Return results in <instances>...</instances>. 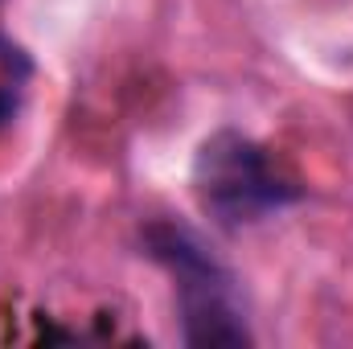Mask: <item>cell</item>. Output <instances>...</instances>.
<instances>
[{
  "instance_id": "cell-3",
  "label": "cell",
  "mask_w": 353,
  "mask_h": 349,
  "mask_svg": "<svg viewBox=\"0 0 353 349\" xmlns=\"http://www.w3.org/2000/svg\"><path fill=\"white\" fill-rule=\"evenodd\" d=\"M8 111H12V99H8V94H0V119H8Z\"/></svg>"
},
{
  "instance_id": "cell-2",
  "label": "cell",
  "mask_w": 353,
  "mask_h": 349,
  "mask_svg": "<svg viewBox=\"0 0 353 349\" xmlns=\"http://www.w3.org/2000/svg\"><path fill=\"white\" fill-rule=\"evenodd\" d=\"M193 189L205 214L222 226L259 222L263 214L292 201V181L275 173L271 157L239 132H214L193 161Z\"/></svg>"
},
{
  "instance_id": "cell-1",
  "label": "cell",
  "mask_w": 353,
  "mask_h": 349,
  "mask_svg": "<svg viewBox=\"0 0 353 349\" xmlns=\"http://www.w3.org/2000/svg\"><path fill=\"white\" fill-rule=\"evenodd\" d=\"M148 247L176 279V304H181V325H185L189 346H247L251 341L230 271L189 230L152 226Z\"/></svg>"
}]
</instances>
